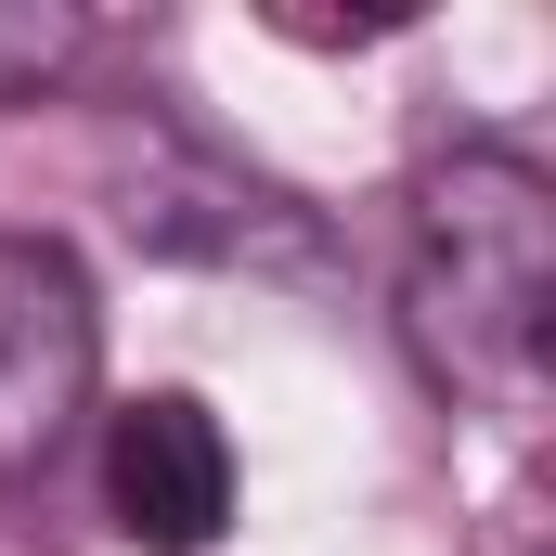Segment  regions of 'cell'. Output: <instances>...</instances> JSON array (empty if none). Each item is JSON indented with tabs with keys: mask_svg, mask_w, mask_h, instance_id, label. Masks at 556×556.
Returning a JSON list of instances; mask_svg holds the SVG:
<instances>
[{
	"mask_svg": "<svg viewBox=\"0 0 556 556\" xmlns=\"http://www.w3.org/2000/svg\"><path fill=\"white\" fill-rule=\"evenodd\" d=\"M104 518L142 556H207L233 531V440L194 389H142L104 415Z\"/></svg>",
	"mask_w": 556,
	"mask_h": 556,
	"instance_id": "3957f363",
	"label": "cell"
},
{
	"mask_svg": "<svg viewBox=\"0 0 556 556\" xmlns=\"http://www.w3.org/2000/svg\"><path fill=\"white\" fill-rule=\"evenodd\" d=\"M402 337L466 415H544L556 376V181L505 142H466L415 181Z\"/></svg>",
	"mask_w": 556,
	"mask_h": 556,
	"instance_id": "6da1fadb",
	"label": "cell"
},
{
	"mask_svg": "<svg viewBox=\"0 0 556 556\" xmlns=\"http://www.w3.org/2000/svg\"><path fill=\"white\" fill-rule=\"evenodd\" d=\"M78 13L65 0H0V104H26V91H52L65 65H78Z\"/></svg>",
	"mask_w": 556,
	"mask_h": 556,
	"instance_id": "5b68a950",
	"label": "cell"
},
{
	"mask_svg": "<svg viewBox=\"0 0 556 556\" xmlns=\"http://www.w3.org/2000/svg\"><path fill=\"white\" fill-rule=\"evenodd\" d=\"M117 220L155 260H247V273H298L311 260V207L285 181H260V168H233L220 142H194V130H155V155L130 168Z\"/></svg>",
	"mask_w": 556,
	"mask_h": 556,
	"instance_id": "277c9868",
	"label": "cell"
},
{
	"mask_svg": "<svg viewBox=\"0 0 556 556\" xmlns=\"http://www.w3.org/2000/svg\"><path fill=\"white\" fill-rule=\"evenodd\" d=\"M104 376V311L91 273L52 233H0V479H39Z\"/></svg>",
	"mask_w": 556,
	"mask_h": 556,
	"instance_id": "7a4b0ae2",
	"label": "cell"
}]
</instances>
